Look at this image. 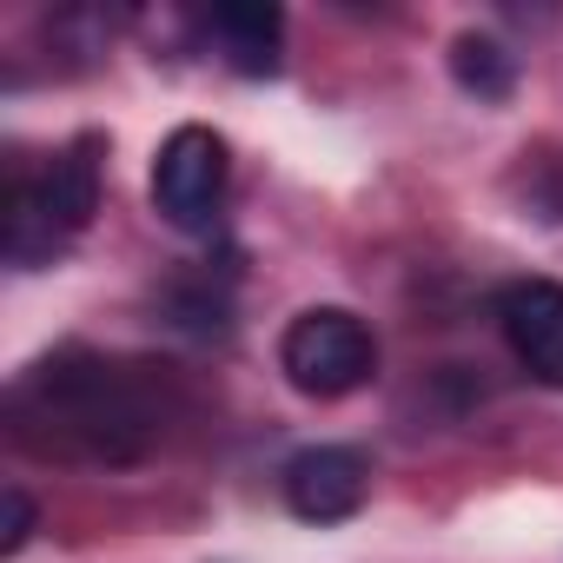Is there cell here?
<instances>
[{"instance_id": "2", "label": "cell", "mask_w": 563, "mask_h": 563, "mask_svg": "<svg viewBox=\"0 0 563 563\" xmlns=\"http://www.w3.org/2000/svg\"><path fill=\"white\" fill-rule=\"evenodd\" d=\"M100 140H74L67 153L47 159L34 186H14L8 199V258L14 265H47L67 239H80L100 212Z\"/></svg>"}, {"instance_id": "7", "label": "cell", "mask_w": 563, "mask_h": 563, "mask_svg": "<svg viewBox=\"0 0 563 563\" xmlns=\"http://www.w3.org/2000/svg\"><path fill=\"white\" fill-rule=\"evenodd\" d=\"M212 34H219V47H225V60L239 67V74H272L278 67V34H286V14L278 8H265V0H225V8H212V21H206Z\"/></svg>"}, {"instance_id": "4", "label": "cell", "mask_w": 563, "mask_h": 563, "mask_svg": "<svg viewBox=\"0 0 563 563\" xmlns=\"http://www.w3.org/2000/svg\"><path fill=\"white\" fill-rule=\"evenodd\" d=\"M225 199V140L212 126H173L153 153V206L179 232H212Z\"/></svg>"}, {"instance_id": "5", "label": "cell", "mask_w": 563, "mask_h": 563, "mask_svg": "<svg viewBox=\"0 0 563 563\" xmlns=\"http://www.w3.org/2000/svg\"><path fill=\"white\" fill-rule=\"evenodd\" d=\"M497 325L517 352V365L537 385L563 391V286L556 278H517L497 292Z\"/></svg>"}, {"instance_id": "9", "label": "cell", "mask_w": 563, "mask_h": 563, "mask_svg": "<svg viewBox=\"0 0 563 563\" xmlns=\"http://www.w3.org/2000/svg\"><path fill=\"white\" fill-rule=\"evenodd\" d=\"M34 537V497L21 484L0 490V556H21V543Z\"/></svg>"}, {"instance_id": "1", "label": "cell", "mask_w": 563, "mask_h": 563, "mask_svg": "<svg viewBox=\"0 0 563 563\" xmlns=\"http://www.w3.org/2000/svg\"><path fill=\"white\" fill-rule=\"evenodd\" d=\"M14 431L41 457L133 464L159 438V405L126 365L93 352H60L14 385Z\"/></svg>"}, {"instance_id": "6", "label": "cell", "mask_w": 563, "mask_h": 563, "mask_svg": "<svg viewBox=\"0 0 563 563\" xmlns=\"http://www.w3.org/2000/svg\"><path fill=\"white\" fill-rule=\"evenodd\" d=\"M372 490V464L352 444H312L286 464V504L306 523H345Z\"/></svg>"}, {"instance_id": "8", "label": "cell", "mask_w": 563, "mask_h": 563, "mask_svg": "<svg viewBox=\"0 0 563 563\" xmlns=\"http://www.w3.org/2000/svg\"><path fill=\"white\" fill-rule=\"evenodd\" d=\"M451 80L477 100H510L517 87V60L490 41V34H457L451 41Z\"/></svg>"}, {"instance_id": "3", "label": "cell", "mask_w": 563, "mask_h": 563, "mask_svg": "<svg viewBox=\"0 0 563 563\" xmlns=\"http://www.w3.org/2000/svg\"><path fill=\"white\" fill-rule=\"evenodd\" d=\"M278 372H286L292 391L332 405V398H352L358 385H372L378 372V339L358 312L345 306H312L286 325L278 339Z\"/></svg>"}]
</instances>
